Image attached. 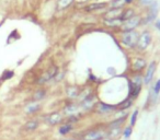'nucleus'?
I'll use <instances>...</instances> for the list:
<instances>
[{
  "instance_id": "1",
  "label": "nucleus",
  "mask_w": 160,
  "mask_h": 140,
  "mask_svg": "<svg viewBox=\"0 0 160 140\" xmlns=\"http://www.w3.org/2000/svg\"><path fill=\"white\" fill-rule=\"evenodd\" d=\"M138 37H139V34H138V32L136 30L128 32H122L120 41L126 48H134L136 47Z\"/></svg>"
},
{
  "instance_id": "2",
  "label": "nucleus",
  "mask_w": 160,
  "mask_h": 140,
  "mask_svg": "<svg viewBox=\"0 0 160 140\" xmlns=\"http://www.w3.org/2000/svg\"><path fill=\"white\" fill-rule=\"evenodd\" d=\"M142 23V16H134L133 18H130L129 20H126L122 23L121 32H128V31H134L137 26H139Z\"/></svg>"
},
{
  "instance_id": "3",
  "label": "nucleus",
  "mask_w": 160,
  "mask_h": 140,
  "mask_svg": "<svg viewBox=\"0 0 160 140\" xmlns=\"http://www.w3.org/2000/svg\"><path fill=\"white\" fill-rule=\"evenodd\" d=\"M151 44V35L149 32L145 31L138 37L137 44H136V48H137L139 52H144L145 49H147L149 45Z\"/></svg>"
},
{
  "instance_id": "4",
  "label": "nucleus",
  "mask_w": 160,
  "mask_h": 140,
  "mask_svg": "<svg viewBox=\"0 0 160 140\" xmlns=\"http://www.w3.org/2000/svg\"><path fill=\"white\" fill-rule=\"evenodd\" d=\"M58 73V68L56 66H52L50 68H48L47 71L43 73L39 79V84H44L46 82H48L49 80H52L53 78H56Z\"/></svg>"
},
{
  "instance_id": "5",
  "label": "nucleus",
  "mask_w": 160,
  "mask_h": 140,
  "mask_svg": "<svg viewBox=\"0 0 160 140\" xmlns=\"http://www.w3.org/2000/svg\"><path fill=\"white\" fill-rule=\"evenodd\" d=\"M106 137V133L102 129H92L82 136V140H100Z\"/></svg>"
},
{
  "instance_id": "6",
  "label": "nucleus",
  "mask_w": 160,
  "mask_h": 140,
  "mask_svg": "<svg viewBox=\"0 0 160 140\" xmlns=\"http://www.w3.org/2000/svg\"><path fill=\"white\" fill-rule=\"evenodd\" d=\"M146 66H147L146 59L143 58V57H137V58H135L133 60L130 67H132V70L135 73H140L146 68Z\"/></svg>"
},
{
  "instance_id": "7",
  "label": "nucleus",
  "mask_w": 160,
  "mask_h": 140,
  "mask_svg": "<svg viewBox=\"0 0 160 140\" xmlns=\"http://www.w3.org/2000/svg\"><path fill=\"white\" fill-rule=\"evenodd\" d=\"M96 95L94 94V93H91V94L88 95L87 97H85V99L81 101L80 106L82 107L83 110H86V111H89V110H91L96 104Z\"/></svg>"
},
{
  "instance_id": "8",
  "label": "nucleus",
  "mask_w": 160,
  "mask_h": 140,
  "mask_svg": "<svg viewBox=\"0 0 160 140\" xmlns=\"http://www.w3.org/2000/svg\"><path fill=\"white\" fill-rule=\"evenodd\" d=\"M62 120H63V116L59 112H53V113L48 114L45 117V122L48 125H52V126L58 125L59 123H62Z\"/></svg>"
},
{
  "instance_id": "9",
  "label": "nucleus",
  "mask_w": 160,
  "mask_h": 140,
  "mask_svg": "<svg viewBox=\"0 0 160 140\" xmlns=\"http://www.w3.org/2000/svg\"><path fill=\"white\" fill-rule=\"evenodd\" d=\"M79 105L77 103H69L67 105H65L64 110H63V113L67 117H70V116H76V114L79 111Z\"/></svg>"
},
{
  "instance_id": "10",
  "label": "nucleus",
  "mask_w": 160,
  "mask_h": 140,
  "mask_svg": "<svg viewBox=\"0 0 160 140\" xmlns=\"http://www.w3.org/2000/svg\"><path fill=\"white\" fill-rule=\"evenodd\" d=\"M156 68H157V65H156L155 61H153V63L148 66L146 73H145V76H144V79H143L146 84H148L149 82L153 80V76H155V72H156Z\"/></svg>"
},
{
  "instance_id": "11",
  "label": "nucleus",
  "mask_w": 160,
  "mask_h": 140,
  "mask_svg": "<svg viewBox=\"0 0 160 140\" xmlns=\"http://www.w3.org/2000/svg\"><path fill=\"white\" fill-rule=\"evenodd\" d=\"M122 23H123V21L121 20V18L104 19L103 20V24L106 27H110V29H120Z\"/></svg>"
},
{
  "instance_id": "12",
  "label": "nucleus",
  "mask_w": 160,
  "mask_h": 140,
  "mask_svg": "<svg viewBox=\"0 0 160 140\" xmlns=\"http://www.w3.org/2000/svg\"><path fill=\"white\" fill-rule=\"evenodd\" d=\"M114 110H116V105H109L105 103H98L96 105V111L101 114H106L113 112Z\"/></svg>"
},
{
  "instance_id": "13",
  "label": "nucleus",
  "mask_w": 160,
  "mask_h": 140,
  "mask_svg": "<svg viewBox=\"0 0 160 140\" xmlns=\"http://www.w3.org/2000/svg\"><path fill=\"white\" fill-rule=\"evenodd\" d=\"M106 6H109L108 2H94V3H90V5L86 6L85 10L88 12H93V11H98V10L103 9V8H105Z\"/></svg>"
},
{
  "instance_id": "14",
  "label": "nucleus",
  "mask_w": 160,
  "mask_h": 140,
  "mask_svg": "<svg viewBox=\"0 0 160 140\" xmlns=\"http://www.w3.org/2000/svg\"><path fill=\"white\" fill-rule=\"evenodd\" d=\"M81 90H82V89L77 86H70L67 88L66 93L67 95H68V97H70V99H76V97H78L80 95Z\"/></svg>"
},
{
  "instance_id": "15",
  "label": "nucleus",
  "mask_w": 160,
  "mask_h": 140,
  "mask_svg": "<svg viewBox=\"0 0 160 140\" xmlns=\"http://www.w3.org/2000/svg\"><path fill=\"white\" fill-rule=\"evenodd\" d=\"M134 16H136L135 10L132 9V8H126V9H123L120 18H121V20L124 22V21H126V20H129V19L133 18Z\"/></svg>"
},
{
  "instance_id": "16",
  "label": "nucleus",
  "mask_w": 160,
  "mask_h": 140,
  "mask_svg": "<svg viewBox=\"0 0 160 140\" xmlns=\"http://www.w3.org/2000/svg\"><path fill=\"white\" fill-rule=\"evenodd\" d=\"M133 101H134V100H133L132 97H128V99L124 100V101L121 102L119 105H116V110H121V111H124V110L129 109V107L133 105Z\"/></svg>"
},
{
  "instance_id": "17",
  "label": "nucleus",
  "mask_w": 160,
  "mask_h": 140,
  "mask_svg": "<svg viewBox=\"0 0 160 140\" xmlns=\"http://www.w3.org/2000/svg\"><path fill=\"white\" fill-rule=\"evenodd\" d=\"M122 11H123V9H113V8H111V9L104 14V16H106V18L105 19L120 18V16H121Z\"/></svg>"
},
{
  "instance_id": "18",
  "label": "nucleus",
  "mask_w": 160,
  "mask_h": 140,
  "mask_svg": "<svg viewBox=\"0 0 160 140\" xmlns=\"http://www.w3.org/2000/svg\"><path fill=\"white\" fill-rule=\"evenodd\" d=\"M75 0H58L57 2V8L58 10H65L67 8H69Z\"/></svg>"
},
{
  "instance_id": "19",
  "label": "nucleus",
  "mask_w": 160,
  "mask_h": 140,
  "mask_svg": "<svg viewBox=\"0 0 160 140\" xmlns=\"http://www.w3.org/2000/svg\"><path fill=\"white\" fill-rule=\"evenodd\" d=\"M40 109H41V105H40L39 103H32V104H30V105L26 106V109H25V113L26 114L36 113Z\"/></svg>"
},
{
  "instance_id": "20",
  "label": "nucleus",
  "mask_w": 160,
  "mask_h": 140,
  "mask_svg": "<svg viewBox=\"0 0 160 140\" xmlns=\"http://www.w3.org/2000/svg\"><path fill=\"white\" fill-rule=\"evenodd\" d=\"M125 5L126 3L124 0H112L110 2V7L113 9H124Z\"/></svg>"
},
{
  "instance_id": "21",
  "label": "nucleus",
  "mask_w": 160,
  "mask_h": 140,
  "mask_svg": "<svg viewBox=\"0 0 160 140\" xmlns=\"http://www.w3.org/2000/svg\"><path fill=\"white\" fill-rule=\"evenodd\" d=\"M37 127H39V122L37 120H30V122H28L24 125L25 130H29V131L35 130Z\"/></svg>"
},
{
  "instance_id": "22",
  "label": "nucleus",
  "mask_w": 160,
  "mask_h": 140,
  "mask_svg": "<svg viewBox=\"0 0 160 140\" xmlns=\"http://www.w3.org/2000/svg\"><path fill=\"white\" fill-rule=\"evenodd\" d=\"M46 95V91L44 90V89H40V90H37L36 92L34 93V95H33V100L34 101H41L42 99H44Z\"/></svg>"
},
{
  "instance_id": "23",
  "label": "nucleus",
  "mask_w": 160,
  "mask_h": 140,
  "mask_svg": "<svg viewBox=\"0 0 160 140\" xmlns=\"http://www.w3.org/2000/svg\"><path fill=\"white\" fill-rule=\"evenodd\" d=\"M73 124H65L64 126H62L59 128V133L60 135H67V133H69L71 130H73Z\"/></svg>"
},
{
  "instance_id": "24",
  "label": "nucleus",
  "mask_w": 160,
  "mask_h": 140,
  "mask_svg": "<svg viewBox=\"0 0 160 140\" xmlns=\"http://www.w3.org/2000/svg\"><path fill=\"white\" fill-rule=\"evenodd\" d=\"M159 93H160V79L156 82L155 86H153V96L157 97Z\"/></svg>"
},
{
  "instance_id": "25",
  "label": "nucleus",
  "mask_w": 160,
  "mask_h": 140,
  "mask_svg": "<svg viewBox=\"0 0 160 140\" xmlns=\"http://www.w3.org/2000/svg\"><path fill=\"white\" fill-rule=\"evenodd\" d=\"M137 115H138V111L136 110V111L132 114V117H130V127H133L135 125L136 119H137Z\"/></svg>"
},
{
  "instance_id": "26",
  "label": "nucleus",
  "mask_w": 160,
  "mask_h": 140,
  "mask_svg": "<svg viewBox=\"0 0 160 140\" xmlns=\"http://www.w3.org/2000/svg\"><path fill=\"white\" fill-rule=\"evenodd\" d=\"M130 135H132V127H126V129L124 130V137L127 139L130 137Z\"/></svg>"
},
{
  "instance_id": "27",
  "label": "nucleus",
  "mask_w": 160,
  "mask_h": 140,
  "mask_svg": "<svg viewBox=\"0 0 160 140\" xmlns=\"http://www.w3.org/2000/svg\"><path fill=\"white\" fill-rule=\"evenodd\" d=\"M139 1H140V3H142V5L147 6V5H150V3H153V0H139Z\"/></svg>"
},
{
  "instance_id": "28",
  "label": "nucleus",
  "mask_w": 160,
  "mask_h": 140,
  "mask_svg": "<svg viewBox=\"0 0 160 140\" xmlns=\"http://www.w3.org/2000/svg\"><path fill=\"white\" fill-rule=\"evenodd\" d=\"M124 1H125L126 5H129V3H132L133 1H134V0H124Z\"/></svg>"
},
{
  "instance_id": "29",
  "label": "nucleus",
  "mask_w": 160,
  "mask_h": 140,
  "mask_svg": "<svg viewBox=\"0 0 160 140\" xmlns=\"http://www.w3.org/2000/svg\"><path fill=\"white\" fill-rule=\"evenodd\" d=\"M156 27H157L158 30H160V22H157V24H156Z\"/></svg>"
},
{
  "instance_id": "30",
  "label": "nucleus",
  "mask_w": 160,
  "mask_h": 140,
  "mask_svg": "<svg viewBox=\"0 0 160 140\" xmlns=\"http://www.w3.org/2000/svg\"><path fill=\"white\" fill-rule=\"evenodd\" d=\"M100 140H111V138L110 137H104V138H102V139H100Z\"/></svg>"
},
{
  "instance_id": "31",
  "label": "nucleus",
  "mask_w": 160,
  "mask_h": 140,
  "mask_svg": "<svg viewBox=\"0 0 160 140\" xmlns=\"http://www.w3.org/2000/svg\"><path fill=\"white\" fill-rule=\"evenodd\" d=\"M62 140H76V139H71V138H65V139H62Z\"/></svg>"
}]
</instances>
